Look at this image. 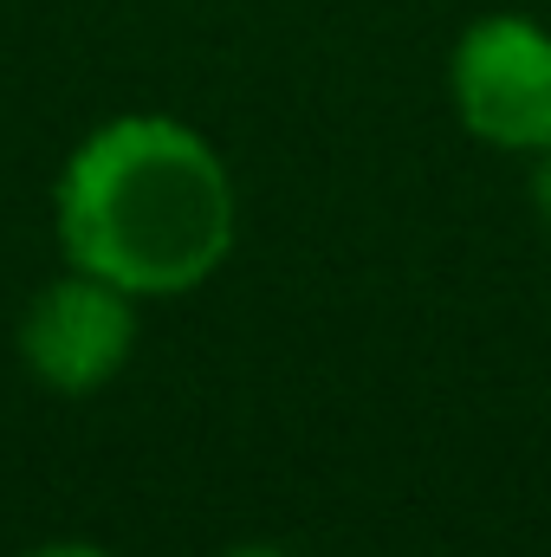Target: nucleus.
Instances as JSON below:
<instances>
[{
	"mask_svg": "<svg viewBox=\"0 0 551 557\" xmlns=\"http://www.w3.org/2000/svg\"><path fill=\"white\" fill-rule=\"evenodd\" d=\"M52 221L65 267L131 298H182L234 253L241 195L201 131L162 111H124L65 156Z\"/></svg>",
	"mask_w": 551,
	"mask_h": 557,
	"instance_id": "1",
	"label": "nucleus"
},
{
	"mask_svg": "<svg viewBox=\"0 0 551 557\" xmlns=\"http://www.w3.org/2000/svg\"><path fill=\"white\" fill-rule=\"evenodd\" d=\"M448 98L461 131L506 156L551 143V26L526 13H480L448 52Z\"/></svg>",
	"mask_w": 551,
	"mask_h": 557,
	"instance_id": "2",
	"label": "nucleus"
},
{
	"mask_svg": "<svg viewBox=\"0 0 551 557\" xmlns=\"http://www.w3.org/2000/svg\"><path fill=\"white\" fill-rule=\"evenodd\" d=\"M137 305L124 285L98 273L52 278L26 318H20V363L33 370V383H46L52 396H98L105 383H118V370L137 350Z\"/></svg>",
	"mask_w": 551,
	"mask_h": 557,
	"instance_id": "3",
	"label": "nucleus"
},
{
	"mask_svg": "<svg viewBox=\"0 0 551 557\" xmlns=\"http://www.w3.org/2000/svg\"><path fill=\"white\" fill-rule=\"evenodd\" d=\"M526 188H532V208H539V221L551 227V143L532 156V182H526Z\"/></svg>",
	"mask_w": 551,
	"mask_h": 557,
	"instance_id": "4",
	"label": "nucleus"
},
{
	"mask_svg": "<svg viewBox=\"0 0 551 557\" xmlns=\"http://www.w3.org/2000/svg\"><path fill=\"white\" fill-rule=\"evenodd\" d=\"M20 557H111L105 545H85V539H52V545H33Z\"/></svg>",
	"mask_w": 551,
	"mask_h": 557,
	"instance_id": "5",
	"label": "nucleus"
},
{
	"mask_svg": "<svg viewBox=\"0 0 551 557\" xmlns=\"http://www.w3.org/2000/svg\"><path fill=\"white\" fill-rule=\"evenodd\" d=\"M228 557H292V552H279V545H234Z\"/></svg>",
	"mask_w": 551,
	"mask_h": 557,
	"instance_id": "6",
	"label": "nucleus"
}]
</instances>
